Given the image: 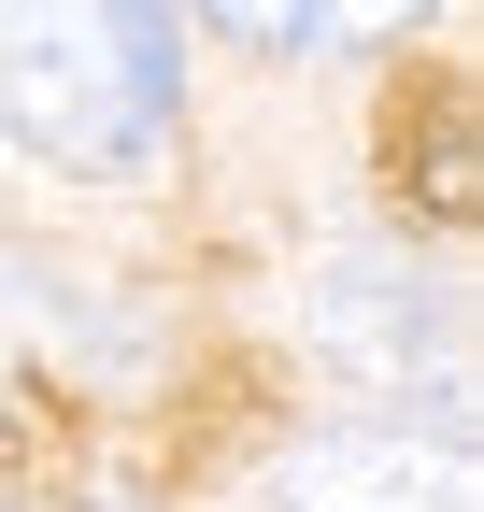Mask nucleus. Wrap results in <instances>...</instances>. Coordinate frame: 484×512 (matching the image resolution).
Instances as JSON below:
<instances>
[{"instance_id":"obj_3","label":"nucleus","mask_w":484,"mask_h":512,"mask_svg":"<svg viewBox=\"0 0 484 512\" xmlns=\"http://www.w3.org/2000/svg\"><path fill=\"white\" fill-rule=\"evenodd\" d=\"M200 15L271 43V57H371L399 29H428V0H200Z\"/></svg>"},{"instance_id":"obj_2","label":"nucleus","mask_w":484,"mask_h":512,"mask_svg":"<svg viewBox=\"0 0 484 512\" xmlns=\"http://www.w3.org/2000/svg\"><path fill=\"white\" fill-rule=\"evenodd\" d=\"M285 512H470V456H456V427L442 441H413V427H328V441H299Z\"/></svg>"},{"instance_id":"obj_1","label":"nucleus","mask_w":484,"mask_h":512,"mask_svg":"<svg viewBox=\"0 0 484 512\" xmlns=\"http://www.w3.org/2000/svg\"><path fill=\"white\" fill-rule=\"evenodd\" d=\"M171 100L129 29L100 15V0H0V128H15L29 157L57 171H143L171 143Z\"/></svg>"},{"instance_id":"obj_4","label":"nucleus","mask_w":484,"mask_h":512,"mask_svg":"<svg viewBox=\"0 0 484 512\" xmlns=\"http://www.w3.org/2000/svg\"><path fill=\"white\" fill-rule=\"evenodd\" d=\"M399 185L428 200V228H470V200H484V171H470V100H442V114H428V157L399 143Z\"/></svg>"},{"instance_id":"obj_5","label":"nucleus","mask_w":484,"mask_h":512,"mask_svg":"<svg viewBox=\"0 0 484 512\" xmlns=\"http://www.w3.org/2000/svg\"><path fill=\"white\" fill-rule=\"evenodd\" d=\"M100 15L129 29V57H143V72H157L171 100H186V0H100Z\"/></svg>"}]
</instances>
